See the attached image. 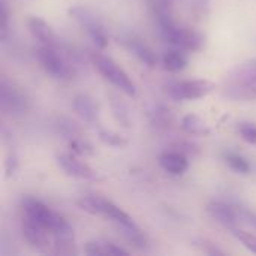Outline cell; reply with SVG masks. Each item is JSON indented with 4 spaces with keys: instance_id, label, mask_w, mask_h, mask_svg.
<instances>
[{
    "instance_id": "obj_23",
    "label": "cell",
    "mask_w": 256,
    "mask_h": 256,
    "mask_svg": "<svg viewBox=\"0 0 256 256\" xmlns=\"http://www.w3.org/2000/svg\"><path fill=\"white\" fill-rule=\"evenodd\" d=\"M226 164L231 166V170H234L238 174H249L250 172V164L240 154L237 153H228L225 156Z\"/></svg>"
},
{
    "instance_id": "obj_15",
    "label": "cell",
    "mask_w": 256,
    "mask_h": 256,
    "mask_svg": "<svg viewBox=\"0 0 256 256\" xmlns=\"http://www.w3.org/2000/svg\"><path fill=\"white\" fill-rule=\"evenodd\" d=\"M75 112L87 123H96L99 118V108L96 102L87 94H78L74 99Z\"/></svg>"
},
{
    "instance_id": "obj_9",
    "label": "cell",
    "mask_w": 256,
    "mask_h": 256,
    "mask_svg": "<svg viewBox=\"0 0 256 256\" xmlns=\"http://www.w3.org/2000/svg\"><path fill=\"white\" fill-rule=\"evenodd\" d=\"M21 230L24 238L38 250L40 252H50L52 249V236L48 230H45L42 225L34 222L33 219L22 214L21 220Z\"/></svg>"
},
{
    "instance_id": "obj_3",
    "label": "cell",
    "mask_w": 256,
    "mask_h": 256,
    "mask_svg": "<svg viewBox=\"0 0 256 256\" xmlns=\"http://www.w3.org/2000/svg\"><path fill=\"white\" fill-rule=\"evenodd\" d=\"M222 94L231 100H256V58H248L236 64L225 76Z\"/></svg>"
},
{
    "instance_id": "obj_6",
    "label": "cell",
    "mask_w": 256,
    "mask_h": 256,
    "mask_svg": "<svg viewBox=\"0 0 256 256\" xmlns=\"http://www.w3.org/2000/svg\"><path fill=\"white\" fill-rule=\"evenodd\" d=\"M92 62H93L94 68L98 69V72L105 80H108L112 86L120 88L128 96H135L136 94V86L132 81V78L111 57H106V56H104L100 52H93L92 54Z\"/></svg>"
},
{
    "instance_id": "obj_13",
    "label": "cell",
    "mask_w": 256,
    "mask_h": 256,
    "mask_svg": "<svg viewBox=\"0 0 256 256\" xmlns=\"http://www.w3.org/2000/svg\"><path fill=\"white\" fill-rule=\"evenodd\" d=\"M159 165L172 176H182L189 168V159L180 152L168 150L166 153L159 156Z\"/></svg>"
},
{
    "instance_id": "obj_7",
    "label": "cell",
    "mask_w": 256,
    "mask_h": 256,
    "mask_svg": "<svg viewBox=\"0 0 256 256\" xmlns=\"http://www.w3.org/2000/svg\"><path fill=\"white\" fill-rule=\"evenodd\" d=\"M69 15L75 21L80 22V26L87 32V34L90 36V39L99 50H104L108 46V34L102 22L99 21V18L90 9L84 6H72L69 9Z\"/></svg>"
},
{
    "instance_id": "obj_25",
    "label": "cell",
    "mask_w": 256,
    "mask_h": 256,
    "mask_svg": "<svg viewBox=\"0 0 256 256\" xmlns=\"http://www.w3.org/2000/svg\"><path fill=\"white\" fill-rule=\"evenodd\" d=\"M99 138L102 142L111 146V147H124L128 144V140L123 138L122 135L112 132V130H106V129H100L99 130Z\"/></svg>"
},
{
    "instance_id": "obj_24",
    "label": "cell",
    "mask_w": 256,
    "mask_h": 256,
    "mask_svg": "<svg viewBox=\"0 0 256 256\" xmlns=\"http://www.w3.org/2000/svg\"><path fill=\"white\" fill-rule=\"evenodd\" d=\"M232 236L242 243V244H244V248L246 249H249L252 254H256V236L255 234H252V232H249V231H246V230H240L238 226L237 228H234L232 231Z\"/></svg>"
},
{
    "instance_id": "obj_22",
    "label": "cell",
    "mask_w": 256,
    "mask_h": 256,
    "mask_svg": "<svg viewBox=\"0 0 256 256\" xmlns=\"http://www.w3.org/2000/svg\"><path fill=\"white\" fill-rule=\"evenodd\" d=\"M111 110H112V116L124 128H129L130 126V116L128 112V106L126 104L118 99L117 96H112L111 98Z\"/></svg>"
},
{
    "instance_id": "obj_18",
    "label": "cell",
    "mask_w": 256,
    "mask_h": 256,
    "mask_svg": "<svg viewBox=\"0 0 256 256\" xmlns=\"http://www.w3.org/2000/svg\"><path fill=\"white\" fill-rule=\"evenodd\" d=\"M182 129L189 135H196V136H208L210 135L208 124L196 114H186L182 118Z\"/></svg>"
},
{
    "instance_id": "obj_16",
    "label": "cell",
    "mask_w": 256,
    "mask_h": 256,
    "mask_svg": "<svg viewBox=\"0 0 256 256\" xmlns=\"http://www.w3.org/2000/svg\"><path fill=\"white\" fill-rule=\"evenodd\" d=\"M124 42H126L128 48H129V50H130V51H132L144 64L153 68V66L158 63V57H156L154 51H153L142 39H140V38H136V36H128Z\"/></svg>"
},
{
    "instance_id": "obj_2",
    "label": "cell",
    "mask_w": 256,
    "mask_h": 256,
    "mask_svg": "<svg viewBox=\"0 0 256 256\" xmlns=\"http://www.w3.org/2000/svg\"><path fill=\"white\" fill-rule=\"evenodd\" d=\"M78 207L92 216H100L108 219L130 244L140 249H144L148 244L146 232L123 208L116 206L112 201L99 195H87L78 200Z\"/></svg>"
},
{
    "instance_id": "obj_8",
    "label": "cell",
    "mask_w": 256,
    "mask_h": 256,
    "mask_svg": "<svg viewBox=\"0 0 256 256\" xmlns=\"http://www.w3.org/2000/svg\"><path fill=\"white\" fill-rule=\"evenodd\" d=\"M216 86L208 80H184L168 86V94L174 100H198L208 96Z\"/></svg>"
},
{
    "instance_id": "obj_26",
    "label": "cell",
    "mask_w": 256,
    "mask_h": 256,
    "mask_svg": "<svg viewBox=\"0 0 256 256\" xmlns=\"http://www.w3.org/2000/svg\"><path fill=\"white\" fill-rule=\"evenodd\" d=\"M9 30V10L6 0H0V39L4 40Z\"/></svg>"
},
{
    "instance_id": "obj_27",
    "label": "cell",
    "mask_w": 256,
    "mask_h": 256,
    "mask_svg": "<svg viewBox=\"0 0 256 256\" xmlns=\"http://www.w3.org/2000/svg\"><path fill=\"white\" fill-rule=\"evenodd\" d=\"M238 130H240V136L246 142L256 146V123H242L238 126Z\"/></svg>"
},
{
    "instance_id": "obj_5",
    "label": "cell",
    "mask_w": 256,
    "mask_h": 256,
    "mask_svg": "<svg viewBox=\"0 0 256 256\" xmlns=\"http://www.w3.org/2000/svg\"><path fill=\"white\" fill-rule=\"evenodd\" d=\"M38 62L42 69L56 80H70L75 75L74 64L58 51L57 45H40L36 51Z\"/></svg>"
},
{
    "instance_id": "obj_11",
    "label": "cell",
    "mask_w": 256,
    "mask_h": 256,
    "mask_svg": "<svg viewBox=\"0 0 256 256\" xmlns=\"http://www.w3.org/2000/svg\"><path fill=\"white\" fill-rule=\"evenodd\" d=\"M58 166L69 176L78 180H98V172L84 160L70 153H63L57 156Z\"/></svg>"
},
{
    "instance_id": "obj_1",
    "label": "cell",
    "mask_w": 256,
    "mask_h": 256,
    "mask_svg": "<svg viewBox=\"0 0 256 256\" xmlns=\"http://www.w3.org/2000/svg\"><path fill=\"white\" fill-rule=\"evenodd\" d=\"M22 214L33 219L52 236V250L58 255L75 254V234L69 222L45 202L26 196L21 202Z\"/></svg>"
},
{
    "instance_id": "obj_4",
    "label": "cell",
    "mask_w": 256,
    "mask_h": 256,
    "mask_svg": "<svg viewBox=\"0 0 256 256\" xmlns=\"http://www.w3.org/2000/svg\"><path fill=\"white\" fill-rule=\"evenodd\" d=\"M158 26H159L162 38L168 44H171L172 46H176L178 50L190 51V52L200 51V50H202V46L206 44V36L201 32H198L192 27L182 26L174 18L158 22Z\"/></svg>"
},
{
    "instance_id": "obj_20",
    "label": "cell",
    "mask_w": 256,
    "mask_h": 256,
    "mask_svg": "<svg viewBox=\"0 0 256 256\" xmlns=\"http://www.w3.org/2000/svg\"><path fill=\"white\" fill-rule=\"evenodd\" d=\"M148 4L158 22L174 18L172 15L174 0H148Z\"/></svg>"
},
{
    "instance_id": "obj_10",
    "label": "cell",
    "mask_w": 256,
    "mask_h": 256,
    "mask_svg": "<svg viewBox=\"0 0 256 256\" xmlns=\"http://www.w3.org/2000/svg\"><path fill=\"white\" fill-rule=\"evenodd\" d=\"M0 105L2 110L8 114H24L28 106V100L22 92H20L16 87L8 84L4 80L0 84Z\"/></svg>"
},
{
    "instance_id": "obj_12",
    "label": "cell",
    "mask_w": 256,
    "mask_h": 256,
    "mask_svg": "<svg viewBox=\"0 0 256 256\" xmlns=\"http://www.w3.org/2000/svg\"><path fill=\"white\" fill-rule=\"evenodd\" d=\"M207 213L212 216V219H214L218 224H220L222 226L231 231L238 226V212L226 202L222 201L210 202L207 206Z\"/></svg>"
},
{
    "instance_id": "obj_21",
    "label": "cell",
    "mask_w": 256,
    "mask_h": 256,
    "mask_svg": "<svg viewBox=\"0 0 256 256\" xmlns=\"http://www.w3.org/2000/svg\"><path fill=\"white\" fill-rule=\"evenodd\" d=\"M148 117L152 123L158 128H168L174 120L171 111L162 105H153V108L148 110Z\"/></svg>"
},
{
    "instance_id": "obj_17",
    "label": "cell",
    "mask_w": 256,
    "mask_h": 256,
    "mask_svg": "<svg viewBox=\"0 0 256 256\" xmlns=\"http://www.w3.org/2000/svg\"><path fill=\"white\" fill-rule=\"evenodd\" d=\"M84 254L90 256H120L129 255V252L110 242H88L84 248Z\"/></svg>"
},
{
    "instance_id": "obj_19",
    "label": "cell",
    "mask_w": 256,
    "mask_h": 256,
    "mask_svg": "<svg viewBox=\"0 0 256 256\" xmlns=\"http://www.w3.org/2000/svg\"><path fill=\"white\" fill-rule=\"evenodd\" d=\"M162 63H164V68H165L168 72H180V70H183V69L188 66L189 60H188L186 54L183 52V50H178V48H177V50L168 51V52L164 56Z\"/></svg>"
},
{
    "instance_id": "obj_14",
    "label": "cell",
    "mask_w": 256,
    "mask_h": 256,
    "mask_svg": "<svg viewBox=\"0 0 256 256\" xmlns=\"http://www.w3.org/2000/svg\"><path fill=\"white\" fill-rule=\"evenodd\" d=\"M32 36L39 40L40 45H57V36L51 26L39 16H32L27 21Z\"/></svg>"
}]
</instances>
